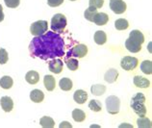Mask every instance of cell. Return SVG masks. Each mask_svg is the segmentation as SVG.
I'll return each instance as SVG.
<instances>
[{
  "label": "cell",
  "mask_w": 152,
  "mask_h": 128,
  "mask_svg": "<svg viewBox=\"0 0 152 128\" xmlns=\"http://www.w3.org/2000/svg\"><path fill=\"white\" fill-rule=\"evenodd\" d=\"M29 51L32 57L42 60H50L63 57L65 55V42L59 34L47 31L37 36L31 41Z\"/></svg>",
  "instance_id": "obj_1"
},
{
  "label": "cell",
  "mask_w": 152,
  "mask_h": 128,
  "mask_svg": "<svg viewBox=\"0 0 152 128\" xmlns=\"http://www.w3.org/2000/svg\"><path fill=\"white\" fill-rule=\"evenodd\" d=\"M145 97L142 93L136 94L133 97L131 98L130 106L133 109L134 113L139 116V117H145L146 116V107L145 105Z\"/></svg>",
  "instance_id": "obj_2"
},
{
  "label": "cell",
  "mask_w": 152,
  "mask_h": 128,
  "mask_svg": "<svg viewBox=\"0 0 152 128\" xmlns=\"http://www.w3.org/2000/svg\"><path fill=\"white\" fill-rule=\"evenodd\" d=\"M66 27V18L63 14H56L51 18V30L55 33H63Z\"/></svg>",
  "instance_id": "obj_3"
},
{
  "label": "cell",
  "mask_w": 152,
  "mask_h": 128,
  "mask_svg": "<svg viewBox=\"0 0 152 128\" xmlns=\"http://www.w3.org/2000/svg\"><path fill=\"white\" fill-rule=\"evenodd\" d=\"M106 108L107 112L111 115H117L119 113L121 108V100L115 95H110L106 98Z\"/></svg>",
  "instance_id": "obj_4"
},
{
  "label": "cell",
  "mask_w": 152,
  "mask_h": 128,
  "mask_svg": "<svg viewBox=\"0 0 152 128\" xmlns=\"http://www.w3.org/2000/svg\"><path fill=\"white\" fill-rule=\"evenodd\" d=\"M47 29H48V24H47V21H45V20L35 21L34 23H32V25L30 26L31 34L35 36V37L46 33Z\"/></svg>",
  "instance_id": "obj_5"
},
{
  "label": "cell",
  "mask_w": 152,
  "mask_h": 128,
  "mask_svg": "<svg viewBox=\"0 0 152 128\" xmlns=\"http://www.w3.org/2000/svg\"><path fill=\"white\" fill-rule=\"evenodd\" d=\"M138 65H139V60L135 57H131V56H125L121 61V67L127 71L134 70L138 67Z\"/></svg>",
  "instance_id": "obj_6"
},
{
  "label": "cell",
  "mask_w": 152,
  "mask_h": 128,
  "mask_svg": "<svg viewBox=\"0 0 152 128\" xmlns=\"http://www.w3.org/2000/svg\"><path fill=\"white\" fill-rule=\"evenodd\" d=\"M87 53H88V47L85 45H77L76 46H73L69 51L66 57L83 58L87 55Z\"/></svg>",
  "instance_id": "obj_7"
},
{
  "label": "cell",
  "mask_w": 152,
  "mask_h": 128,
  "mask_svg": "<svg viewBox=\"0 0 152 128\" xmlns=\"http://www.w3.org/2000/svg\"><path fill=\"white\" fill-rule=\"evenodd\" d=\"M110 8L115 14L121 15L123 14L127 9L126 3L123 0H110Z\"/></svg>",
  "instance_id": "obj_8"
},
{
  "label": "cell",
  "mask_w": 152,
  "mask_h": 128,
  "mask_svg": "<svg viewBox=\"0 0 152 128\" xmlns=\"http://www.w3.org/2000/svg\"><path fill=\"white\" fill-rule=\"evenodd\" d=\"M125 47L128 51L132 52V53H138L142 50V43L138 39L129 37L125 42Z\"/></svg>",
  "instance_id": "obj_9"
},
{
  "label": "cell",
  "mask_w": 152,
  "mask_h": 128,
  "mask_svg": "<svg viewBox=\"0 0 152 128\" xmlns=\"http://www.w3.org/2000/svg\"><path fill=\"white\" fill-rule=\"evenodd\" d=\"M48 69L52 73L59 74L63 71L64 63L61 59H52V61H50L48 64Z\"/></svg>",
  "instance_id": "obj_10"
},
{
  "label": "cell",
  "mask_w": 152,
  "mask_h": 128,
  "mask_svg": "<svg viewBox=\"0 0 152 128\" xmlns=\"http://www.w3.org/2000/svg\"><path fill=\"white\" fill-rule=\"evenodd\" d=\"M0 105H1V108L3 109L4 112H7L9 113L14 108V102L12 100V98L9 97H2L1 99H0Z\"/></svg>",
  "instance_id": "obj_11"
},
{
  "label": "cell",
  "mask_w": 152,
  "mask_h": 128,
  "mask_svg": "<svg viewBox=\"0 0 152 128\" xmlns=\"http://www.w3.org/2000/svg\"><path fill=\"white\" fill-rule=\"evenodd\" d=\"M134 85L137 88H141V89H146L150 86V81L148 79H146L142 76H139V75H136L133 79Z\"/></svg>",
  "instance_id": "obj_12"
},
{
  "label": "cell",
  "mask_w": 152,
  "mask_h": 128,
  "mask_svg": "<svg viewBox=\"0 0 152 128\" xmlns=\"http://www.w3.org/2000/svg\"><path fill=\"white\" fill-rule=\"evenodd\" d=\"M73 99L76 103L84 104L88 99V94L84 90H77L73 94Z\"/></svg>",
  "instance_id": "obj_13"
},
{
  "label": "cell",
  "mask_w": 152,
  "mask_h": 128,
  "mask_svg": "<svg viewBox=\"0 0 152 128\" xmlns=\"http://www.w3.org/2000/svg\"><path fill=\"white\" fill-rule=\"evenodd\" d=\"M109 21V15L105 13H97L95 15L94 18V23H95L98 26H102L107 24V22Z\"/></svg>",
  "instance_id": "obj_14"
},
{
  "label": "cell",
  "mask_w": 152,
  "mask_h": 128,
  "mask_svg": "<svg viewBox=\"0 0 152 128\" xmlns=\"http://www.w3.org/2000/svg\"><path fill=\"white\" fill-rule=\"evenodd\" d=\"M43 85H45V89L49 91H52L56 87V80L52 75L47 74L43 78Z\"/></svg>",
  "instance_id": "obj_15"
},
{
  "label": "cell",
  "mask_w": 152,
  "mask_h": 128,
  "mask_svg": "<svg viewBox=\"0 0 152 128\" xmlns=\"http://www.w3.org/2000/svg\"><path fill=\"white\" fill-rule=\"evenodd\" d=\"M30 98H31V100L35 103H41L43 101L45 94H43L41 90L35 89L30 93Z\"/></svg>",
  "instance_id": "obj_16"
},
{
  "label": "cell",
  "mask_w": 152,
  "mask_h": 128,
  "mask_svg": "<svg viewBox=\"0 0 152 128\" xmlns=\"http://www.w3.org/2000/svg\"><path fill=\"white\" fill-rule=\"evenodd\" d=\"M118 77V71L115 69H110L108 71H106L105 75H104V79L108 83H114L117 81Z\"/></svg>",
  "instance_id": "obj_17"
},
{
  "label": "cell",
  "mask_w": 152,
  "mask_h": 128,
  "mask_svg": "<svg viewBox=\"0 0 152 128\" xmlns=\"http://www.w3.org/2000/svg\"><path fill=\"white\" fill-rule=\"evenodd\" d=\"M25 80L29 83V84H32V85H35V84H37L39 80V74L37 72V71L35 70H30L28 71L25 75Z\"/></svg>",
  "instance_id": "obj_18"
},
{
  "label": "cell",
  "mask_w": 152,
  "mask_h": 128,
  "mask_svg": "<svg viewBox=\"0 0 152 128\" xmlns=\"http://www.w3.org/2000/svg\"><path fill=\"white\" fill-rule=\"evenodd\" d=\"M94 42L98 45H102L107 42V35L104 31H96L94 33Z\"/></svg>",
  "instance_id": "obj_19"
},
{
  "label": "cell",
  "mask_w": 152,
  "mask_h": 128,
  "mask_svg": "<svg viewBox=\"0 0 152 128\" xmlns=\"http://www.w3.org/2000/svg\"><path fill=\"white\" fill-rule=\"evenodd\" d=\"M13 84H14L13 79H12V77L8 76V75H5V76L1 77V79H0V87L4 90L11 89L13 87Z\"/></svg>",
  "instance_id": "obj_20"
},
{
  "label": "cell",
  "mask_w": 152,
  "mask_h": 128,
  "mask_svg": "<svg viewBox=\"0 0 152 128\" xmlns=\"http://www.w3.org/2000/svg\"><path fill=\"white\" fill-rule=\"evenodd\" d=\"M59 86H60V88H61V90L66 91H70L73 87L72 81L69 78H62L59 81Z\"/></svg>",
  "instance_id": "obj_21"
},
{
  "label": "cell",
  "mask_w": 152,
  "mask_h": 128,
  "mask_svg": "<svg viewBox=\"0 0 152 128\" xmlns=\"http://www.w3.org/2000/svg\"><path fill=\"white\" fill-rule=\"evenodd\" d=\"M91 91L94 95L96 97H100V95L104 94L106 91V87L104 85H100V84H96V85H93L91 88Z\"/></svg>",
  "instance_id": "obj_22"
},
{
  "label": "cell",
  "mask_w": 152,
  "mask_h": 128,
  "mask_svg": "<svg viewBox=\"0 0 152 128\" xmlns=\"http://www.w3.org/2000/svg\"><path fill=\"white\" fill-rule=\"evenodd\" d=\"M65 62H66V67H69V69L70 70H76V69H78V67H79V62L77 61L76 59L74 58H69V57H65Z\"/></svg>",
  "instance_id": "obj_23"
},
{
  "label": "cell",
  "mask_w": 152,
  "mask_h": 128,
  "mask_svg": "<svg viewBox=\"0 0 152 128\" xmlns=\"http://www.w3.org/2000/svg\"><path fill=\"white\" fill-rule=\"evenodd\" d=\"M72 118L76 122H82L86 118V113L80 109H74L72 111Z\"/></svg>",
  "instance_id": "obj_24"
},
{
  "label": "cell",
  "mask_w": 152,
  "mask_h": 128,
  "mask_svg": "<svg viewBox=\"0 0 152 128\" xmlns=\"http://www.w3.org/2000/svg\"><path fill=\"white\" fill-rule=\"evenodd\" d=\"M97 14V9H95L94 7H91L89 6V8L85 11V13H84V17L87 19V20H89L91 22L94 21V18L95 17V15Z\"/></svg>",
  "instance_id": "obj_25"
},
{
  "label": "cell",
  "mask_w": 152,
  "mask_h": 128,
  "mask_svg": "<svg viewBox=\"0 0 152 128\" xmlns=\"http://www.w3.org/2000/svg\"><path fill=\"white\" fill-rule=\"evenodd\" d=\"M39 123L43 128H53L55 126L53 118L50 117H42L39 121Z\"/></svg>",
  "instance_id": "obj_26"
},
{
  "label": "cell",
  "mask_w": 152,
  "mask_h": 128,
  "mask_svg": "<svg viewBox=\"0 0 152 128\" xmlns=\"http://www.w3.org/2000/svg\"><path fill=\"white\" fill-rule=\"evenodd\" d=\"M115 27L117 30H126L128 27H129V23L124 18H118L115 21Z\"/></svg>",
  "instance_id": "obj_27"
},
{
  "label": "cell",
  "mask_w": 152,
  "mask_h": 128,
  "mask_svg": "<svg viewBox=\"0 0 152 128\" xmlns=\"http://www.w3.org/2000/svg\"><path fill=\"white\" fill-rule=\"evenodd\" d=\"M141 70L145 74L150 75L152 73V62L149 60H145L141 64Z\"/></svg>",
  "instance_id": "obj_28"
},
{
  "label": "cell",
  "mask_w": 152,
  "mask_h": 128,
  "mask_svg": "<svg viewBox=\"0 0 152 128\" xmlns=\"http://www.w3.org/2000/svg\"><path fill=\"white\" fill-rule=\"evenodd\" d=\"M137 124H138V127H141V128H147V127L150 128L152 126L151 121L145 117H140L137 119Z\"/></svg>",
  "instance_id": "obj_29"
},
{
  "label": "cell",
  "mask_w": 152,
  "mask_h": 128,
  "mask_svg": "<svg viewBox=\"0 0 152 128\" xmlns=\"http://www.w3.org/2000/svg\"><path fill=\"white\" fill-rule=\"evenodd\" d=\"M129 37L138 39V41L141 42L142 45L143 42H145V36H143V34L142 33L141 31H139V30H133L130 33Z\"/></svg>",
  "instance_id": "obj_30"
},
{
  "label": "cell",
  "mask_w": 152,
  "mask_h": 128,
  "mask_svg": "<svg viewBox=\"0 0 152 128\" xmlns=\"http://www.w3.org/2000/svg\"><path fill=\"white\" fill-rule=\"evenodd\" d=\"M89 108L94 112H100L102 110V105L98 100L93 99V100H91L89 102Z\"/></svg>",
  "instance_id": "obj_31"
},
{
  "label": "cell",
  "mask_w": 152,
  "mask_h": 128,
  "mask_svg": "<svg viewBox=\"0 0 152 128\" xmlns=\"http://www.w3.org/2000/svg\"><path fill=\"white\" fill-rule=\"evenodd\" d=\"M8 60H9L8 52L4 48H1L0 49V64H1V65H4V64H6L8 62Z\"/></svg>",
  "instance_id": "obj_32"
},
{
  "label": "cell",
  "mask_w": 152,
  "mask_h": 128,
  "mask_svg": "<svg viewBox=\"0 0 152 128\" xmlns=\"http://www.w3.org/2000/svg\"><path fill=\"white\" fill-rule=\"evenodd\" d=\"M104 4V0H89V6L95 9H100Z\"/></svg>",
  "instance_id": "obj_33"
},
{
  "label": "cell",
  "mask_w": 152,
  "mask_h": 128,
  "mask_svg": "<svg viewBox=\"0 0 152 128\" xmlns=\"http://www.w3.org/2000/svg\"><path fill=\"white\" fill-rule=\"evenodd\" d=\"M8 8H17L20 4V0H4Z\"/></svg>",
  "instance_id": "obj_34"
},
{
  "label": "cell",
  "mask_w": 152,
  "mask_h": 128,
  "mask_svg": "<svg viewBox=\"0 0 152 128\" xmlns=\"http://www.w3.org/2000/svg\"><path fill=\"white\" fill-rule=\"evenodd\" d=\"M64 3V0H47V4L50 7H58Z\"/></svg>",
  "instance_id": "obj_35"
},
{
  "label": "cell",
  "mask_w": 152,
  "mask_h": 128,
  "mask_svg": "<svg viewBox=\"0 0 152 128\" xmlns=\"http://www.w3.org/2000/svg\"><path fill=\"white\" fill-rule=\"evenodd\" d=\"M60 127H72V125H71L70 124V123L69 122H67V121H63L62 123H61V124H60Z\"/></svg>",
  "instance_id": "obj_36"
},
{
  "label": "cell",
  "mask_w": 152,
  "mask_h": 128,
  "mask_svg": "<svg viewBox=\"0 0 152 128\" xmlns=\"http://www.w3.org/2000/svg\"><path fill=\"white\" fill-rule=\"evenodd\" d=\"M4 19V14H3V7L2 5L0 4V22L3 21Z\"/></svg>",
  "instance_id": "obj_37"
},
{
  "label": "cell",
  "mask_w": 152,
  "mask_h": 128,
  "mask_svg": "<svg viewBox=\"0 0 152 128\" xmlns=\"http://www.w3.org/2000/svg\"><path fill=\"white\" fill-rule=\"evenodd\" d=\"M70 1H75V0H70Z\"/></svg>",
  "instance_id": "obj_38"
}]
</instances>
